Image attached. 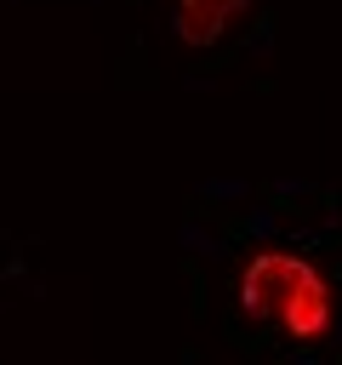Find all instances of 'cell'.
I'll return each mask as SVG.
<instances>
[{"label":"cell","instance_id":"6da1fadb","mask_svg":"<svg viewBox=\"0 0 342 365\" xmlns=\"http://www.w3.org/2000/svg\"><path fill=\"white\" fill-rule=\"evenodd\" d=\"M239 302L296 342H314L331 331V285L314 262L291 251H256L239 274Z\"/></svg>","mask_w":342,"mask_h":365},{"label":"cell","instance_id":"3957f363","mask_svg":"<svg viewBox=\"0 0 342 365\" xmlns=\"http://www.w3.org/2000/svg\"><path fill=\"white\" fill-rule=\"evenodd\" d=\"M177 6H188V0H177Z\"/></svg>","mask_w":342,"mask_h":365},{"label":"cell","instance_id":"7a4b0ae2","mask_svg":"<svg viewBox=\"0 0 342 365\" xmlns=\"http://www.w3.org/2000/svg\"><path fill=\"white\" fill-rule=\"evenodd\" d=\"M245 6L251 0H188V6H177V40L182 46H211L228 29V17L245 11Z\"/></svg>","mask_w":342,"mask_h":365}]
</instances>
